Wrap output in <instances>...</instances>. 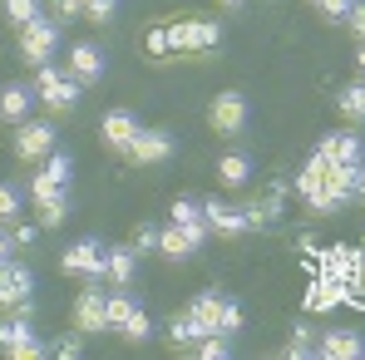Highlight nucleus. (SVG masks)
<instances>
[{"label":"nucleus","mask_w":365,"mask_h":360,"mask_svg":"<svg viewBox=\"0 0 365 360\" xmlns=\"http://www.w3.org/2000/svg\"><path fill=\"white\" fill-rule=\"evenodd\" d=\"M316 351H321L326 360H361L365 356V341H361V331H326Z\"/></svg>","instance_id":"ddd939ff"},{"label":"nucleus","mask_w":365,"mask_h":360,"mask_svg":"<svg viewBox=\"0 0 365 360\" xmlns=\"http://www.w3.org/2000/svg\"><path fill=\"white\" fill-rule=\"evenodd\" d=\"M5 15H10V25H30L40 10H35V0H5Z\"/></svg>","instance_id":"c756f323"},{"label":"nucleus","mask_w":365,"mask_h":360,"mask_svg":"<svg viewBox=\"0 0 365 360\" xmlns=\"http://www.w3.org/2000/svg\"><path fill=\"white\" fill-rule=\"evenodd\" d=\"M40 99L55 109V114H69L79 104V79H64L55 64H40Z\"/></svg>","instance_id":"20e7f679"},{"label":"nucleus","mask_w":365,"mask_h":360,"mask_svg":"<svg viewBox=\"0 0 365 360\" xmlns=\"http://www.w3.org/2000/svg\"><path fill=\"white\" fill-rule=\"evenodd\" d=\"M158 252H163L168 262H187V257L197 252V242H192L178 222H173V227H163V232H158Z\"/></svg>","instance_id":"6ab92c4d"},{"label":"nucleus","mask_w":365,"mask_h":360,"mask_svg":"<svg viewBox=\"0 0 365 360\" xmlns=\"http://www.w3.org/2000/svg\"><path fill=\"white\" fill-rule=\"evenodd\" d=\"M202 217H207V227L222 232V237H237V232L252 227V222H247V207H222V202H207Z\"/></svg>","instance_id":"4468645a"},{"label":"nucleus","mask_w":365,"mask_h":360,"mask_svg":"<svg viewBox=\"0 0 365 360\" xmlns=\"http://www.w3.org/2000/svg\"><path fill=\"white\" fill-rule=\"evenodd\" d=\"M64 217H69V202H64V197H50V202H40V227H60Z\"/></svg>","instance_id":"a878e982"},{"label":"nucleus","mask_w":365,"mask_h":360,"mask_svg":"<svg viewBox=\"0 0 365 360\" xmlns=\"http://www.w3.org/2000/svg\"><path fill=\"white\" fill-rule=\"evenodd\" d=\"M133 138H138L133 114H128V109H109V114H104V143H109V148H128Z\"/></svg>","instance_id":"dca6fc26"},{"label":"nucleus","mask_w":365,"mask_h":360,"mask_svg":"<svg viewBox=\"0 0 365 360\" xmlns=\"http://www.w3.org/2000/svg\"><path fill=\"white\" fill-rule=\"evenodd\" d=\"M212 128L217 133H242L247 128V99L242 94H217L212 99Z\"/></svg>","instance_id":"9b49d317"},{"label":"nucleus","mask_w":365,"mask_h":360,"mask_svg":"<svg viewBox=\"0 0 365 360\" xmlns=\"http://www.w3.org/2000/svg\"><path fill=\"white\" fill-rule=\"evenodd\" d=\"M311 351H316V336H311V326H297V336H292V351H287V356L302 360V356H311Z\"/></svg>","instance_id":"7c9ffc66"},{"label":"nucleus","mask_w":365,"mask_h":360,"mask_svg":"<svg viewBox=\"0 0 365 360\" xmlns=\"http://www.w3.org/2000/svg\"><path fill=\"white\" fill-rule=\"evenodd\" d=\"M55 45H60V20L35 15L30 25H20V55H25V64H50Z\"/></svg>","instance_id":"f03ea898"},{"label":"nucleus","mask_w":365,"mask_h":360,"mask_svg":"<svg viewBox=\"0 0 365 360\" xmlns=\"http://www.w3.org/2000/svg\"><path fill=\"white\" fill-rule=\"evenodd\" d=\"M346 20H351V30L365 40V0H351V10H346Z\"/></svg>","instance_id":"72a5a7b5"},{"label":"nucleus","mask_w":365,"mask_h":360,"mask_svg":"<svg viewBox=\"0 0 365 360\" xmlns=\"http://www.w3.org/2000/svg\"><path fill=\"white\" fill-rule=\"evenodd\" d=\"M30 104H35V89H25V84H5V89H0V119L25 123Z\"/></svg>","instance_id":"f3484780"},{"label":"nucleus","mask_w":365,"mask_h":360,"mask_svg":"<svg viewBox=\"0 0 365 360\" xmlns=\"http://www.w3.org/2000/svg\"><path fill=\"white\" fill-rule=\"evenodd\" d=\"M222 40V30L212 20H178L168 25V50H212Z\"/></svg>","instance_id":"39448f33"},{"label":"nucleus","mask_w":365,"mask_h":360,"mask_svg":"<svg viewBox=\"0 0 365 360\" xmlns=\"http://www.w3.org/2000/svg\"><path fill=\"white\" fill-rule=\"evenodd\" d=\"M187 316L202 326V336H227V331H242V306L227 297H197L192 306H187Z\"/></svg>","instance_id":"f257e3e1"},{"label":"nucleus","mask_w":365,"mask_h":360,"mask_svg":"<svg viewBox=\"0 0 365 360\" xmlns=\"http://www.w3.org/2000/svg\"><path fill=\"white\" fill-rule=\"evenodd\" d=\"M148 50L163 55V50H168V30H148Z\"/></svg>","instance_id":"58836bf2"},{"label":"nucleus","mask_w":365,"mask_h":360,"mask_svg":"<svg viewBox=\"0 0 365 360\" xmlns=\"http://www.w3.org/2000/svg\"><path fill=\"white\" fill-rule=\"evenodd\" d=\"M104 277H109L114 287H128V282H133V252H128V247L104 252Z\"/></svg>","instance_id":"412c9836"},{"label":"nucleus","mask_w":365,"mask_h":360,"mask_svg":"<svg viewBox=\"0 0 365 360\" xmlns=\"http://www.w3.org/2000/svg\"><path fill=\"white\" fill-rule=\"evenodd\" d=\"M356 64H361V74H365V45H361V50H356Z\"/></svg>","instance_id":"79ce46f5"},{"label":"nucleus","mask_w":365,"mask_h":360,"mask_svg":"<svg viewBox=\"0 0 365 360\" xmlns=\"http://www.w3.org/2000/svg\"><path fill=\"white\" fill-rule=\"evenodd\" d=\"M173 222H178V227L197 242V247H202V237L212 232V227H207V217H202V207H197V202H187V197H178V202H173Z\"/></svg>","instance_id":"a211bd4d"},{"label":"nucleus","mask_w":365,"mask_h":360,"mask_svg":"<svg viewBox=\"0 0 365 360\" xmlns=\"http://www.w3.org/2000/svg\"><path fill=\"white\" fill-rule=\"evenodd\" d=\"M74 331L79 336H99V331H109V306H104V292L89 282L79 301H74Z\"/></svg>","instance_id":"7ed1b4c3"},{"label":"nucleus","mask_w":365,"mask_h":360,"mask_svg":"<svg viewBox=\"0 0 365 360\" xmlns=\"http://www.w3.org/2000/svg\"><path fill=\"white\" fill-rule=\"evenodd\" d=\"M55 15L60 20H79L84 15V0H55Z\"/></svg>","instance_id":"f704fd0d"},{"label":"nucleus","mask_w":365,"mask_h":360,"mask_svg":"<svg viewBox=\"0 0 365 360\" xmlns=\"http://www.w3.org/2000/svg\"><path fill=\"white\" fill-rule=\"evenodd\" d=\"M99 74H104V50H99V45H89V40H84V45H74V50H69V79L94 84Z\"/></svg>","instance_id":"f8f14e48"},{"label":"nucleus","mask_w":365,"mask_h":360,"mask_svg":"<svg viewBox=\"0 0 365 360\" xmlns=\"http://www.w3.org/2000/svg\"><path fill=\"white\" fill-rule=\"evenodd\" d=\"M114 5H119V0H84V15H89V20H99V25H104V20H109V15H114Z\"/></svg>","instance_id":"2f4dec72"},{"label":"nucleus","mask_w":365,"mask_h":360,"mask_svg":"<svg viewBox=\"0 0 365 360\" xmlns=\"http://www.w3.org/2000/svg\"><path fill=\"white\" fill-rule=\"evenodd\" d=\"M356 277H361V252H351V247H331V252H326V282H346V287H356Z\"/></svg>","instance_id":"2eb2a0df"},{"label":"nucleus","mask_w":365,"mask_h":360,"mask_svg":"<svg viewBox=\"0 0 365 360\" xmlns=\"http://www.w3.org/2000/svg\"><path fill=\"white\" fill-rule=\"evenodd\" d=\"M336 104H341V114H346L351 123H365V79L346 84V89L336 94Z\"/></svg>","instance_id":"4be33fe9"},{"label":"nucleus","mask_w":365,"mask_h":360,"mask_svg":"<svg viewBox=\"0 0 365 360\" xmlns=\"http://www.w3.org/2000/svg\"><path fill=\"white\" fill-rule=\"evenodd\" d=\"M173 341H178V346H192V341H202V326H197L192 316H173Z\"/></svg>","instance_id":"bb28decb"},{"label":"nucleus","mask_w":365,"mask_h":360,"mask_svg":"<svg viewBox=\"0 0 365 360\" xmlns=\"http://www.w3.org/2000/svg\"><path fill=\"white\" fill-rule=\"evenodd\" d=\"M197 356H207V360L227 356V341H222V336H202V341H197Z\"/></svg>","instance_id":"473e14b6"},{"label":"nucleus","mask_w":365,"mask_h":360,"mask_svg":"<svg viewBox=\"0 0 365 360\" xmlns=\"http://www.w3.org/2000/svg\"><path fill=\"white\" fill-rule=\"evenodd\" d=\"M326 168H331V163H326V158H321V153H316V158H311V163H306L302 173H297V192H302V197H311V192H316V187H321V178H326Z\"/></svg>","instance_id":"b1692460"},{"label":"nucleus","mask_w":365,"mask_h":360,"mask_svg":"<svg viewBox=\"0 0 365 360\" xmlns=\"http://www.w3.org/2000/svg\"><path fill=\"white\" fill-rule=\"evenodd\" d=\"M64 187H69V158H50L45 173H35V182H30V197L50 202V197H64Z\"/></svg>","instance_id":"9d476101"},{"label":"nucleus","mask_w":365,"mask_h":360,"mask_svg":"<svg viewBox=\"0 0 365 360\" xmlns=\"http://www.w3.org/2000/svg\"><path fill=\"white\" fill-rule=\"evenodd\" d=\"M64 272L69 277H84V282H99L104 277V247L99 242H74L64 252Z\"/></svg>","instance_id":"423d86ee"},{"label":"nucleus","mask_w":365,"mask_h":360,"mask_svg":"<svg viewBox=\"0 0 365 360\" xmlns=\"http://www.w3.org/2000/svg\"><path fill=\"white\" fill-rule=\"evenodd\" d=\"M133 247H138V252H148V247H158V232H153V227L143 222V227L133 232Z\"/></svg>","instance_id":"e433bc0d"},{"label":"nucleus","mask_w":365,"mask_h":360,"mask_svg":"<svg viewBox=\"0 0 365 360\" xmlns=\"http://www.w3.org/2000/svg\"><path fill=\"white\" fill-rule=\"evenodd\" d=\"M10 242H15V247H30V242H35V227H30V222H25V227H15Z\"/></svg>","instance_id":"ea45409f"},{"label":"nucleus","mask_w":365,"mask_h":360,"mask_svg":"<svg viewBox=\"0 0 365 360\" xmlns=\"http://www.w3.org/2000/svg\"><path fill=\"white\" fill-rule=\"evenodd\" d=\"M128 153H133L138 163H168V158H173V133H163V128H138V138L128 143Z\"/></svg>","instance_id":"6e6552de"},{"label":"nucleus","mask_w":365,"mask_h":360,"mask_svg":"<svg viewBox=\"0 0 365 360\" xmlns=\"http://www.w3.org/2000/svg\"><path fill=\"white\" fill-rule=\"evenodd\" d=\"M20 217V192L10 182H0V222H15Z\"/></svg>","instance_id":"c85d7f7f"},{"label":"nucleus","mask_w":365,"mask_h":360,"mask_svg":"<svg viewBox=\"0 0 365 360\" xmlns=\"http://www.w3.org/2000/svg\"><path fill=\"white\" fill-rule=\"evenodd\" d=\"M321 5V15H331V20H346V10H351V0H316Z\"/></svg>","instance_id":"c9c22d12"},{"label":"nucleus","mask_w":365,"mask_h":360,"mask_svg":"<svg viewBox=\"0 0 365 360\" xmlns=\"http://www.w3.org/2000/svg\"><path fill=\"white\" fill-rule=\"evenodd\" d=\"M10 247H15V242H10V237H5V232H0V267L10 262Z\"/></svg>","instance_id":"a19ab883"},{"label":"nucleus","mask_w":365,"mask_h":360,"mask_svg":"<svg viewBox=\"0 0 365 360\" xmlns=\"http://www.w3.org/2000/svg\"><path fill=\"white\" fill-rule=\"evenodd\" d=\"M55 356H60V360H74V356H79V336H64L60 346H55Z\"/></svg>","instance_id":"4c0bfd02"},{"label":"nucleus","mask_w":365,"mask_h":360,"mask_svg":"<svg viewBox=\"0 0 365 360\" xmlns=\"http://www.w3.org/2000/svg\"><path fill=\"white\" fill-rule=\"evenodd\" d=\"M50 148H55V128H50V123H20V133H15V153H20L25 163L50 158Z\"/></svg>","instance_id":"0eeeda50"},{"label":"nucleus","mask_w":365,"mask_h":360,"mask_svg":"<svg viewBox=\"0 0 365 360\" xmlns=\"http://www.w3.org/2000/svg\"><path fill=\"white\" fill-rule=\"evenodd\" d=\"M321 158L326 163H361V138L356 133H336L321 143Z\"/></svg>","instance_id":"aec40b11"},{"label":"nucleus","mask_w":365,"mask_h":360,"mask_svg":"<svg viewBox=\"0 0 365 360\" xmlns=\"http://www.w3.org/2000/svg\"><path fill=\"white\" fill-rule=\"evenodd\" d=\"M222 5H227V10H237V5H247V0H222Z\"/></svg>","instance_id":"37998d69"},{"label":"nucleus","mask_w":365,"mask_h":360,"mask_svg":"<svg viewBox=\"0 0 365 360\" xmlns=\"http://www.w3.org/2000/svg\"><path fill=\"white\" fill-rule=\"evenodd\" d=\"M104 306H109V331H123V321L133 316V297L119 287L114 297H104Z\"/></svg>","instance_id":"393cba45"},{"label":"nucleus","mask_w":365,"mask_h":360,"mask_svg":"<svg viewBox=\"0 0 365 360\" xmlns=\"http://www.w3.org/2000/svg\"><path fill=\"white\" fill-rule=\"evenodd\" d=\"M247 173H252V163H247L242 153H227V158L217 163V178H222V187H242Z\"/></svg>","instance_id":"5701e85b"},{"label":"nucleus","mask_w":365,"mask_h":360,"mask_svg":"<svg viewBox=\"0 0 365 360\" xmlns=\"http://www.w3.org/2000/svg\"><path fill=\"white\" fill-rule=\"evenodd\" d=\"M356 192H361V197H365V168H361V187H356Z\"/></svg>","instance_id":"c03bdc74"},{"label":"nucleus","mask_w":365,"mask_h":360,"mask_svg":"<svg viewBox=\"0 0 365 360\" xmlns=\"http://www.w3.org/2000/svg\"><path fill=\"white\" fill-rule=\"evenodd\" d=\"M148 331H153L148 311H138V306H133V316L123 321V336H128V341H148Z\"/></svg>","instance_id":"cd10ccee"},{"label":"nucleus","mask_w":365,"mask_h":360,"mask_svg":"<svg viewBox=\"0 0 365 360\" xmlns=\"http://www.w3.org/2000/svg\"><path fill=\"white\" fill-rule=\"evenodd\" d=\"M35 292V277H30V267H20V262H5L0 267V306H20V301H30Z\"/></svg>","instance_id":"1a4fd4ad"}]
</instances>
